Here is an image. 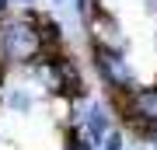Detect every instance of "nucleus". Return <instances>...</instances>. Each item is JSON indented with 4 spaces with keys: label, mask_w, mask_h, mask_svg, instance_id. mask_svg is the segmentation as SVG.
Instances as JSON below:
<instances>
[{
    "label": "nucleus",
    "mask_w": 157,
    "mask_h": 150,
    "mask_svg": "<svg viewBox=\"0 0 157 150\" xmlns=\"http://www.w3.org/2000/svg\"><path fill=\"white\" fill-rule=\"evenodd\" d=\"M42 52L39 28H35V11L25 17H4L0 21V63L11 67H28L35 56Z\"/></svg>",
    "instance_id": "1"
},
{
    "label": "nucleus",
    "mask_w": 157,
    "mask_h": 150,
    "mask_svg": "<svg viewBox=\"0 0 157 150\" xmlns=\"http://www.w3.org/2000/svg\"><path fill=\"white\" fill-rule=\"evenodd\" d=\"M91 63H94V73L101 77V84L108 87V94H122V91L136 87L133 67H129V60L119 49H105V45L91 42Z\"/></svg>",
    "instance_id": "2"
},
{
    "label": "nucleus",
    "mask_w": 157,
    "mask_h": 150,
    "mask_svg": "<svg viewBox=\"0 0 157 150\" xmlns=\"http://www.w3.org/2000/svg\"><path fill=\"white\" fill-rule=\"evenodd\" d=\"M84 133L94 140V147H101V140L112 133V108L105 105V101H87L84 108Z\"/></svg>",
    "instance_id": "3"
},
{
    "label": "nucleus",
    "mask_w": 157,
    "mask_h": 150,
    "mask_svg": "<svg viewBox=\"0 0 157 150\" xmlns=\"http://www.w3.org/2000/svg\"><path fill=\"white\" fill-rule=\"evenodd\" d=\"M87 32H91V42H94V45L119 49V52H122V45H126V39L119 35V25L112 21V14H105V11H98V14L87 21Z\"/></svg>",
    "instance_id": "4"
},
{
    "label": "nucleus",
    "mask_w": 157,
    "mask_h": 150,
    "mask_svg": "<svg viewBox=\"0 0 157 150\" xmlns=\"http://www.w3.org/2000/svg\"><path fill=\"white\" fill-rule=\"evenodd\" d=\"M35 28H39L42 52H45V56H56L59 45H63V28H59V21L49 17V14H35Z\"/></svg>",
    "instance_id": "5"
},
{
    "label": "nucleus",
    "mask_w": 157,
    "mask_h": 150,
    "mask_svg": "<svg viewBox=\"0 0 157 150\" xmlns=\"http://www.w3.org/2000/svg\"><path fill=\"white\" fill-rule=\"evenodd\" d=\"M4 101H7V108H14V112H28V108H32V94H28L25 87H11Z\"/></svg>",
    "instance_id": "6"
},
{
    "label": "nucleus",
    "mask_w": 157,
    "mask_h": 150,
    "mask_svg": "<svg viewBox=\"0 0 157 150\" xmlns=\"http://www.w3.org/2000/svg\"><path fill=\"white\" fill-rule=\"evenodd\" d=\"M73 7H77V14H80V21H84V25L98 14V0H73Z\"/></svg>",
    "instance_id": "7"
},
{
    "label": "nucleus",
    "mask_w": 157,
    "mask_h": 150,
    "mask_svg": "<svg viewBox=\"0 0 157 150\" xmlns=\"http://www.w3.org/2000/svg\"><path fill=\"white\" fill-rule=\"evenodd\" d=\"M101 150H126V136L119 133V129H112V133L101 140Z\"/></svg>",
    "instance_id": "8"
},
{
    "label": "nucleus",
    "mask_w": 157,
    "mask_h": 150,
    "mask_svg": "<svg viewBox=\"0 0 157 150\" xmlns=\"http://www.w3.org/2000/svg\"><path fill=\"white\" fill-rule=\"evenodd\" d=\"M17 4H35V0H17Z\"/></svg>",
    "instance_id": "9"
},
{
    "label": "nucleus",
    "mask_w": 157,
    "mask_h": 150,
    "mask_svg": "<svg viewBox=\"0 0 157 150\" xmlns=\"http://www.w3.org/2000/svg\"><path fill=\"white\" fill-rule=\"evenodd\" d=\"M52 4H63V0H52Z\"/></svg>",
    "instance_id": "10"
}]
</instances>
